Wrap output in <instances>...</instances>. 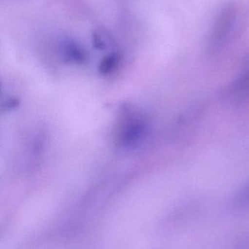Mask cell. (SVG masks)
I'll return each mask as SVG.
<instances>
[{
  "label": "cell",
  "mask_w": 249,
  "mask_h": 249,
  "mask_svg": "<svg viewBox=\"0 0 249 249\" xmlns=\"http://www.w3.org/2000/svg\"><path fill=\"white\" fill-rule=\"evenodd\" d=\"M93 45L97 49H106L111 42L109 35L104 31L98 30L94 32L92 35Z\"/></svg>",
  "instance_id": "obj_5"
},
{
  "label": "cell",
  "mask_w": 249,
  "mask_h": 249,
  "mask_svg": "<svg viewBox=\"0 0 249 249\" xmlns=\"http://www.w3.org/2000/svg\"><path fill=\"white\" fill-rule=\"evenodd\" d=\"M234 203L241 209L249 208V180L243 184L235 193Z\"/></svg>",
  "instance_id": "obj_4"
},
{
  "label": "cell",
  "mask_w": 249,
  "mask_h": 249,
  "mask_svg": "<svg viewBox=\"0 0 249 249\" xmlns=\"http://www.w3.org/2000/svg\"><path fill=\"white\" fill-rule=\"evenodd\" d=\"M226 96L237 104L249 102V68L244 70L227 89Z\"/></svg>",
  "instance_id": "obj_2"
},
{
  "label": "cell",
  "mask_w": 249,
  "mask_h": 249,
  "mask_svg": "<svg viewBox=\"0 0 249 249\" xmlns=\"http://www.w3.org/2000/svg\"><path fill=\"white\" fill-rule=\"evenodd\" d=\"M234 10L231 7L224 9L215 23L211 34V47L219 48L226 40L234 20Z\"/></svg>",
  "instance_id": "obj_1"
},
{
  "label": "cell",
  "mask_w": 249,
  "mask_h": 249,
  "mask_svg": "<svg viewBox=\"0 0 249 249\" xmlns=\"http://www.w3.org/2000/svg\"><path fill=\"white\" fill-rule=\"evenodd\" d=\"M59 53L64 61L74 64H82L87 58L84 48L74 40H64L60 45Z\"/></svg>",
  "instance_id": "obj_3"
}]
</instances>
